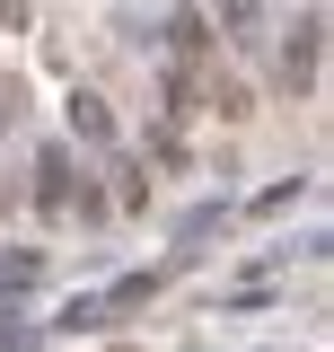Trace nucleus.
Returning <instances> with one entry per match:
<instances>
[{
	"label": "nucleus",
	"mask_w": 334,
	"mask_h": 352,
	"mask_svg": "<svg viewBox=\"0 0 334 352\" xmlns=\"http://www.w3.org/2000/svg\"><path fill=\"white\" fill-rule=\"evenodd\" d=\"M71 132H80V141H97V150H106V141H115V115H106V106H97V97H71Z\"/></svg>",
	"instance_id": "nucleus-4"
},
{
	"label": "nucleus",
	"mask_w": 334,
	"mask_h": 352,
	"mask_svg": "<svg viewBox=\"0 0 334 352\" xmlns=\"http://www.w3.org/2000/svg\"><path fill=\"white\" fill-rule=\"evenodd\" d=\"M167 44H176V62H203V53H211V27L194 18V9H176V18H167Z\"/></svg>",
	"instance_id": "nucleus-3"
},
{
	"label": "nucleus",
	"mask_w": 334,
	"mask_h": 352,
	"mask_svg": "<svg viewBox=\"0 0 334 352\" xmlns=\"http://www.w3.org/2000/svg\"><path fill=\"white\" fill-rule=\"evenodd\" d=\"M317 53H326V18L308 9V18H299V36H291V53H282V80L308 88V80H317Z\"/></svg>",
	"instance_id": "nucleus-1"
},
{
	"label": "nucleus",
	"mask_w": 334,
	"mask_h": 352,
	"mask_svg": "<svg viewBox=\"0 0 334 352\" xmlns=\"http://www.w3.org/2000/svg\"><path fill=\"white\" fill-rule=\"evenodd\" d=\"M36 212L44 220L71 212V150H44V159H36Z\"/></svg>",
	"instance_id": "nucleus-2"
},
{
	"label": "nucleus",
	"mask_w": 334,
	"mask_h": 352,
	"mask_svg": "<svg viewBox=\"0 0 334 352\" xmlns=\"http://www.w3.org/2000/svg\"><path fill=\"white\" fill-rule=\"evenodd\" d=\"M220 18H229V36L255 44V27H264V0H220Z\"/></svg>",
	"instance_id": "nucleus-5"
}]
</instances>
